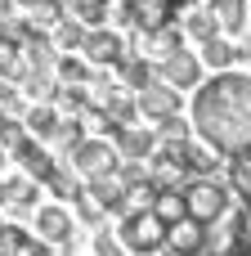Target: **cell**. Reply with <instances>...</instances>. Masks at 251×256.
Returning <instances> with one entry per match:
<instances>
[{"label":"cell","mask_w":251,"mask_h":256,"mask_svg":"<svg viewBox=\"0 0 251 256\" xmlns=\"http://www.w3.org/2000/svg\"><path fill=\"white\" fill-rule=\"evenodd\" d=\"M193 130L220 158L251 144V72H211L193 94Z\"/></svg>","instance_id":"cell-1"},{"label":"cell","mask_w":251,"mask_h":256,"mask_svg":"<svg viewBox=\"0 0 251 256\" xmlns=\"http://www.w3.org/2000/svg\"><path fill=\"white\" fill-rule=\"evenodd\" d=\"M184 216L202 220V225H220L234 207V189L220 184L216 176H198V180H184Z\"/></svg>","instance_id":"cell-2"},{"label":"cell","mask_w":251,"mask_h":256,"mask_svg":"<svg viewBox=\"0 0 251 256\" xmlns=\"http://www.w3.org/2000/svg\"><path fill=\"white\" fill-rule=\"evenodd\" d=\"M166 220L153 212V207H135V212H126L121 216V225H117V238L126 243V252H139V256H153L166 248Z\"/></svg>","instance_id":"cell-3"},{"label":"cell","mask_w":251,"mask_h":256,"mask_svg":"<svg viewBox=\"0 0 251 256\" xmlns=\"http://www.w3.org/2000/svg\"><path fill=\"white\" fill-rule=\"evenodd\" d=\"M184 0H108V22H130L135 32L171 27Z\"/></svg>","instance_id":"cell-4"},{"label":"cell","mask_w":251,"mask_h":256,"mask_svg":"<svg viewBox=\"0 0 251 256\" xmlns=\"http://www.w3.org/2000/svg\"><path fill=\"white\" fill-rule=\"evenodd\" d=\"M67 166L76 171V176H103V171H117L121 166V148L112 144V140H103V135H85L72 153H67Z\"/></svg>","instance_id":"cell-5"},{"label":"cell","mask_w":251,"mask_h":256,"mask_svg":"<svg viewBox=\"0 0 251 256\" xmlns=\"http://www.w3.org/2000/svg\"><path fill=\"white\" fill-rule=\"evenodd\" d=\"M130 50H135V54H144L148 63H157V68H162L171 54H180V50H184V27H175V22H171V27L135 32V36H130Z\"/></svg>","instance_id":"cell-6"},{"label":"cell","mask_w":251,"mask_h":256,"mask_svg":"<svg viewBox=\"0 0 251 256\" xmlns=\"http://www.w3.org/2000/svg\"><path fill=\"white\" fill-rule=\"evenodd\" d=\"M162 158H171V166H180L184 180H198V176H216V148H202L193 140L184 144H157Z\"/></svg>","instance_id":"cell-7"},{"label":"cell","mask_w":251,"mask_h":256,"mask_svg":"<svg viewBox=\"0 0 251 256\" xmlns=\"http://www.w3.org/2000/svg\"><path fill=\"white\" fill-rule=\"evenodd\" d=\"M126 54H130V40L108 27H90V36L81 45V58H90V68H117Z\"/></svg>","instance_id":"cell-8"},{"label":"cell","mask_w":251,"mask_h":256,"mask_svg":"<svg viewBox=\"0 0 251 256\" xmlns=\"http://www.w3.org/2000/svg\"><path fill=\"white\" fill-rule=\"evenodd\" d=\"M157 76H162L166 86H175V90H198V86H202V54L180 50V54H171V58L157 68Z\"/></svg>","instance_id":"cell-9"},{"label":"cell","mask_w":251,"mask_h":256,"mask_svg":"<svg viewBox=\"0 0 251 256\" xmlns=\"http://www.w3.org/2000/svg\"><path fill=\"white\" fill-rule=\"evenodd\" d=\"M85 189L103 202V212H108V216H126V212H130V189L121 184V176H117V171L90 176V180H85Z\"/></svg>","instance_id":"cell-10"},{"label":"cell","mask_w":251,"mask_h":256,"mask_svg":"<svg viewBox=\"0 0 251 256\" xmlns=\"http://www.w3.org/2000/svg\"><path fill=\"white\" fill-rule=\"evenodd\" d=\"M13 162H18V166H22V176H31L36 184H45V180L58 171V158H54V153H45V148H40V140H31V135L13 148Z\"/></svg>","instance_id":"cell-11"},{"label":"cell","mask_w":251,"mask_h":256,"mask_svg":"<svg viewBox=\"0 0 251 256\" xmlns=\"http://www.w3.org/2000/svg\"><path fill=\"white\" fill-rule=\"evenodd\" d=\"M139 112H144V117H153V122L175 117V112H180V90H175V86H166V81L157 76L148 90H139Z\"/></svg>","instance_id":"cell-12"},{"label":"cell","mask_w":251,"mask_h":256,"mask_svg":"<svg viewBox=\"0 0 251 256\" xmlns=\"http://www.w3.org/2000/svg\"><path fill=\"white\" fill-rule=\"evenodd\" d=\"M112 144L121 148V158H130V162H148L153 153H157V144H162V135L157 130H144V126H121L117 135H112Z\"/></svg>","instance_id":"cell-13"},{"label":"cell","mask_w":251,"mask_h":256,"mask_svg":"<svg viewBox=\"0 0 251 256\" xmlns=\"http://www.w3.org/2000/svg\"><path fill=\"white\" fill-rule=\"evenodd\" d=\"M36 234L54 248V243H67L72 238V212L49 202V207H36Z\"/></svg>","instance_id":"cell-14"},{"label":"cell","mask_w":251,"mask_h":256,"mask_svg":"<svg viewBox=\"0 0 251 256\" xmlns=\"http://www.w3.org/2000/svg\"><path fill=\"white\" fill-rule=\"evenodd\" d=\"M117 72H121V86H130L135 94H139V90H148V86L157 81V63H148V58H144V54H135V50L117 63Z\"/></svg>","instance_id":"cell-15"},{"label":"cell","mask_w":251,"mask_h":256,"mask_svg":"<svg viewBox=\"0 0 251 256\" xmlns=\"http://www.w3.org/2000/svg\"><path fill=\"white\" fill-rule=\"evenodd\" d=\"M58 122H63V117H58V108H54V104H31V108L22 112L27 135H31V140H40V144H45V140H54Z\"/></svg>","instance_id":"cell-16"},{"label":"cell","mask_w":251,"mask_h":256,"mask_svg":"<svg viewBox=\"0 0 251 256\" xmlns=\"http://www.w3.org/2000/svg\"><path fill=\"white\" fill-rule=\"evenodd\" d=\"M229 189H234V198L251 212V144L243 148V153L229 158Z\"/></svg>","instance_id":"cell-17"},{"label":"cell","mask_w":251,"mask_h":256,"mask_svg":"<svg viewBox=\"0 0 251 256\" xmlns=\"http://www.w3.org/2000/svg\"><path fill=\"white\" fill-rule=\"evenodd\" d=\"M40 189L45 184H36L31 176H13V180H4V202L13 212H36V194Z\"/></svg>","instance_id":"cell-18"},{"label":"cell","mask_w":251,"mask_h":256,"mask_svg":"<svg viewBox=\"0 0 251 256\" xmlns=\"http://www.w3.org/2000/svg\"><path fill=\"white\" fill-rule=\"evenodd\" d=\"M49 36H54V45H58V54H81V45H85V36H90V27H85L81 18H72V14H67V18H63V22H58V27L49 32Z\"/></svg>","instance_id":"cell-19"},{"label":"cell","mask_w":251,"mask_h":256,"mask_svg":"<svg viewBox=\"0 0 251 256\" xmlns=\"http://www.w3.org/2000/svg\"><path fill=\"white\" fill-rule=\"evenodd\" d=\"M22 90H27L31 104H54V94H58V76H54V68H31L27 81H22Z\"/></svg>","instance_id":"cell-20"},{"label":"cell","mask_w":251,"mask_h":256,"mask_svg":"<svg viewBox=\"0 0 251 256\" xmlns=\"http://www.w3.org/2000/svg\"><path fill=\"white\" fill-rule=\"evenodd\" d=\"M202 63H207L211 72H229V68L238 63V45H229L225 36H216V40L202 45Z\"/></svg>","instance_id":"cell-21"},{"label":"cell","mask_w":251,"mask_h":256,"mask_svg":"<svg viewBox=\"0 0 251 256\" xmlns=\"http://www.w3.org/2000/svg\"><path fill=\"white\" fill-rule=\"evenodd\" d=\"M211 4H216V18H220L225 36H238L247 27V0H211Z\"/></svg>","instance_id":"cell-22"},{"label":"cell","mask_w":251,"mask_h":256,"mask_svg":"<svg viewBox=\"0 0 251 256\" xmlns=\"http://www.w3.org/2000/svg\"><path fill=\"white\" fill-rule=\"evenodd\" d=\"M54 76H58L63 86H85V81H90V58L58 54V63H54Z\"/></svg>","instance_id":"cell-23"},{"label":"cell","mask_w":251,"mask_h":256,"mask_svg":"<svg viewBox=\"0 0 251 256\" xmlns=\"http://www.w3.org/2000/svg\"><path fill=\"white\" fill-rule=\"evenodd\" d=\"M85 135H90V130H85L81 112H72V117H63V122H58V130H54V144H58V148H63V158H67V153H72V148H76Z\"/></svg>","instance_id":"cell-24"},{"label":"cell","mask_w":251,"mask_h":256,"mask_svg":"<svg viewBox=\"0 0 251 256\" xmlns=\"http://www.w3.org/2000/svg\"><path fill=\"white\" fill-rule=\"evenodd\" d=\"M45 189H49V194H54V198H72V202H76V198H81V189H85V184H81V180H76V171H72V166H63V162H58V171H54V176H49V180H45Z\"/></svg>","instance_id":"cell-25"},{"label":"cell","mask_w":251,"mask_h":256,"mask_svg":"<svg viewBox=\"0 0 251 256\" xmlns=\"http://www.w3.org/2000/svg\"><path fill=\"white\" fill-rule=\"evenodd\" d=\"M180 189H184V184H180ZM180 189H162L157 202H153V212H157L166 225H175V220L184 216V194H180Z\"/></svg>","instance_id":"cell-26"},{"label":"cell","mask_w":251,"mask_h":256,"mask_svg":"<svg viewBox=\"0 0 251 256\" xmlns=\"http://www.w3.org/2000/svg\"><path fill=\"white\" fill-rule=\"evenodd\" d=\"M157 135H162V144H184V140H193L198 130H193V122H184V117L175 112V117L157 122Z\"/></svg>","instance_id":"cell-27"},{"label":"cell","mask_w":251,"mask_h":256,"mask_svg":"<svg viewBox=\"0 0 251 256\" xmlns=\"http://www.w3.org/2000/svg\"><path fill=\"white\" fill-rule=\"evenodd\" d=\"M27 58H22V50H0V76L4 81H13V86H22L27 81Z\"/></svg>","instance_id":"cell-28"},{"label":"cell","mask_w":251,"mask_h":256,"mask_svg":"<svg viewBox=\"0 0 251 256\" xmlns=\"http://www.w3.org/2000/svg\"><path fill=\"white\" fill-rule=\"evenodd\" d=\"M72 207H76V216H81V220H85V225H99V220H103V216H108V212H103V202H99V198H94V194H90V189H81V198H76V202H72Z\"/></svg>","instance_id":"cell-29"},{"label":"cell","mask_w":251,"mask_h":256,"mask_svg":"<svg viewBox=\"0 0 251 256\" xmlns=\"http://www.w3.org/2000/svg\"><path fill=\"white\" fill-rule=\"evenodd\" d=\"M22 140H27V126H22L18 117H9V112H4V117H0V144H4V153H13Z\"/></svg>","instance_id":"cell-30"},{"label":"cell","mask_w":251,"mask_h":256,"mask_svg":"<svg viewBox=\"0 0 251 256\" xmlns=\"http://www.w3.org/2000/svg\"><path fill=\"white\" fill-rule=\"evenodd\" d=\"M94 256H126V243L117 234H94Z\"/></svg>","instance_id":"cell-31"},{"label":"cell","mask_w":251,"mask_h":256,"mask_svg":"<svg viewBox=\"0 0 251 256\" xmlns=\"http://www.w3.org/2000/svg\"><path fill=\"white\" fill-rule=\"evenodd\" d=\"M225 256H251V238H243L238 248H229V252H225Z\"/></svg>","instance_id":"cell-32"},{"label":"cell","mask_w":251,"mask_h":256,"mask_svg":"<svg viewBox=\"0 0 251 256\" xmlns=\"http://www.w3.org/2000/svg\"><path fill=\"white\" fill-rule=\"evenodd\" d=\"M238 63H251V40H243V45H238Z\"/></svg>","instance_id":"cell-33"},{"label":"cell","mask_w":251,"mask_h":256,"mask_svg":"<svg viewBox=\"0 0 251 256\" xmlns=\"http://www.w3.org/2000/svg\"><path fill=\"white\" fill-rule=\"evenodd\" d=\"M9 14H18V4L13 0H0V18H9Z\"/></svg>","instance_id":"cell-34"},{"label":"cell","mask_w":251,"mask_h":256,"mask_svg":"<svg viewBox=\"0 0 251 256\" xmlns=\"http://www.w3.org/2000/svg\"><path fill=\"white\" fill-rule=\"evenodd\" d=\"M0 256H22V252H13V248H4V243H0Z\"/></svg>","instance_id":"cell-35"},{"label":"cell","mask_w":251,"mask_h":256,"mask_svg":"<svg viewBox=\"0 0 251 256\" xmlns=\"http://www.w3.org/2000/svg\"><path fill=\"white\" fill-rule=\"evenodd\" d=\"M0 202H4V180H0Z\"/></svg>","instance_id":"cell-36"},{"label":"cell","mask_w":251,"mask_h":256,"mask_svg":"<svg viewBox=\"0 0 251 256\" xmlns=\"http://www.w3.org/2000/svg\"><path fill=\"white\" fill-rule=\"evenodd\" d=\"M0 162H4V144H0Z\"/></svg>","instance_id":"cell-37"},{"label":"cell","mask_w":251,"mask_h":256,"mask_svg":"<svg viewBox=\"0 0 251 256\" xmlns=\"http://www.w3.org/2000/svg\"><path fill=\"white\" fill-rule=\"evenodd\" d=\"M0 117H4V108H0Z\"/></svg>","instance_id":"cell-38"},{"label":"cell","mask_w":251,"mask_h":256,"mask_svg":"<svg viewBox=\"0 0 251 256\" xmlns=\"http://www.w3.org/2000/svg\"><path fill=\"white\" fill-rule=\"evenodd\" d=\"M67 256H72V252H67Z\"/></svg>","instance_id":"cell-39"}]
</instances>
